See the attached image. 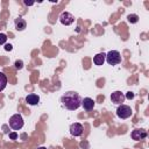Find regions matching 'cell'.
<instances>
[{"label":"cell","instance_id":"1","mask_svg":"<svg viewBox=\"0 0 149 149\" xmlns=\"http://www.w3.org/2000/svg\"><path fill=\"white\" fill-rule=\"evenodd\" d=\"M81 97L76 91H68L61 98L62 105L69 111H74L79 108L81 106Z\"/></svg>","mask_w":149,"mask_h":149},{"label":"cell","instance_id":"2","mask_svg":"<svg viewBox=\"0 0 149 149\" xmlns=\"http://www.w3.org/2000/svg\"><path fill=\"white\" fill-rule=\"evenodd\" d=\"M106 62L109 65H118L121 63V55L118 50H111L106 54Z\"/></svg>","mask_w":149,"mask_h":149},{"label":"cell","instance_id":"3","mask_svg":"<svg viewBox=\"0 0 149 149\" xmlns=\"http://www.w3.org/2000/svg\"><path fill=\"white\" fill-rule=\"evenodd\" d=\"M23 118L21 114H14L9 118V126L10 128H13L14 130H19L23 127Z\"/></svg>","mask_w":149,"mask_h":149},{"label":"cell","instance_id":"4","mask_svg":"<svg viewBox=\"0 0 149 149\" xmlns=\"http://www.w3.org/2000/svg\"><path fill=\"white\" fill-rule=\"evenodd\" d=\"M132 114H133V111H132L130 106H128V105L121 104L116 108V115L120 119H128L129 116H132Z\"/></svg>","mask_w":149,"mask_h":149},{"label":"cell","instance_id":"5","mask_svg":"<svg viewBox=\"0 0 149 149\" xmlns=\"http://www.w3.org/2000/svg\"><path fill=\"white\" fill-rule=\"evenodd\" d=\"M59 21L64 26H70V24L73 23L74 16L71 13H69V12H62L61 15H59Z\"/></svg>","mask_w":149,"mask_h":149},{"label":"cell","instance_id":"6","mask_svg":"<svg viewBox=\"0 0 149 149\" xmlns=\"http://www.w3.org/2000/svg\"><path fill=\"white\" fill-rule=\"evenodd\" d=\"M83 130H84V127H83V125L79 123V122H74V123H72V125L70 126V134H71L72 136H74V137L80 136V135L83 134Z\"/></svg>","mask_w":149,"mask_h":149},{"label":"cell","instance_id":"7","mask_svg":"<svg viewBox=\"0 0 149 149\" xmlns=\"http://www.w3.org/2000/svg\"><path fill=\"white\" fill-rule=\"evenodd\" d=\"M125 94L121 92V91H114L112 94H111V100L112 102L116 104V105H121L123 101H125Z\"/></svg>","mask_w":149,"mask_h":149},{"label":"cell","instance_id":"8","mask_svg":"<svg viewBox=\"0 0 149 149\" xmlns=\"http://www.w3.org/2000/svg\"><path fill=\"white\" fill-rule=\"evenodd\" d=\"M130 137H132L133 140H135V141L143 140V139L147 137V132H146L144 129H139V128H136V129H134V130L130 133Z\"/></svg>","mask_w":149,"mask_h":149},{"label":"cell","instance_id":"9","mask_svg":"<svg viewBox=\"0 0 149 149\" xmlns=\"http://www.w3.org/2000/svg\"><path fill=\"white\" fill-rule=\"evenodd\" d=\"M81 106L84 107L85 111H92L94 107V101L91 98H84L81 100Z\"/></svg>","mask_w":149,"mask_h":149},{"label":"cell","instance_id":"10","mask_svg":"<svg viewBox=\"0 0 149 149\" xmlns=\"http://www.w3.org/2000/svg\"><path fill=\"white\" fill-rule=\"evenodd\" d=\"M14 26H15V29H16V30L22 31V30L27 27V22H26V20H23L22 17H16L15 21H14Z\"/></svg>","mask_w":149,"mask_h":149},{"label":"cell","instance_id":"11","mask_svg":"<svg viewBox=\"0 0 149 149\" xmlns=\"http://www.w3.org/2000/svg\"><path fill=\"white\" fill-rule=\"evenodd\" d=\"M26 101H27V104H29V105H31V106H35V105L38 104L40 97H38L37 94H35V93H30V94H28V95L26 97Z\"/></svg>","mask_w":149,"mask_h":149},{"label":"cell","instance_id":"12","mask_svg":"<svg viewBox=\"0 0 149 149\" xmlns=\"http://www.w3.org/2000/svg\"><path fill=\"white\" fill-rule=\"evenodd\" d=\"M105 61H106V54H104V52L97 54V55L94 56V58H93V63H94L95 65H98V66L102 65V64L105 63Z\"/></svg>","mask_w":149,"mask_h":149},{"label":"cell","instance_id":"13","mask_svg":"<svg viewBox=\"0 0 149 149\" xmlns=\"http://www.w3.org/2000/svg\"><path fill=\"white\" fill-rule=\"evenodd\" d=\"M6 85H7V77L3 72H0V92L5 90Z\"/></svg>","mask_w":149,"mask_h":149},{"label":"cell","instance_id":"14","mask_svg":"<svg viewBox=\"0 0 149 149\" xmlns=\"http://www.w3.org/2000/svg\"><path fill=\"white\" fill-rule=\"evenodd\" d=\"M127 19H128V21H129L130 23H136V22L139 21V16H137L136 14H129V15L127 16Z\"/></svg>","mask_w":149,"mask_h":149},{"label":"cell","instance_id":"15","mask_svg":"<svg viewBox=\"0 0 149 149\" xmlns=\"http://www.w3.org/2000/svg\"><path fill=\"white\" fill-rule=\"evenodd\" d=\"M7 41V35L6 34H2L0 33V44H5Z\"/></svg>","mask_w":149,"mask_h":149},{"label":"cell","instance_id":"16","mask_svg":"<svg viewBox=\"0 0 149 149\" xmlns=\"http://www.w3.org/2000/svg\"><path fill=\"white\" fill-rule=\"evenodd\" d=\"M22 66H23V62H22V61H16V62H15V68H16L17 70L22 69Z\"/></svg>","mask_w":149,"mask_h":149},{"label":"cell","instance_id":"17","mask_svg":"<svg viewBox=\"0 0 149 149\" xmlns=\"http://www.w3.org/2000/svg\"><path fill=\"white\" fill-rule=\"evenodd\" d=\"M125 98H126V99H133V98H134V93H133L132 91H128V92L126 93Z\"/></svg>","mask_w":149,"mask_h":149},{"label":"cell","instance_id":"18","mask_svg":"<svg viewBox=\"0 0 149 149\" xmlns=\"http://www.w3.org/2000/svg\"><path fill=\"white\" fill-rule=\"evenodd\" d=\"M9 139H12V140H15V139H17V134H16V132L9 133Z\"/></svg>","mask_w":149,"mask_h":149},{"label":"cell","instance_id":"19","mask_svg":"<svg viewBox=\"0 0 149 149\" xmlns=\"http://www.w3.org/2000/svg\"><path fill=\"white\" fill-rule=\"evenodd\" d=\"M12 49H13V45H12V44H6V45H5V50H6V51H10Z\"/></svg>","mask_w":149,"mask_h":149},{"label":"cell","instance_id":"20","mask_svg":"<svg viewBox=\"0 0 149 149\" xmlns=\"http://www.w3.org/2000/svg\"><path fill=\"white\" fill-rule=\"evenodd\" d=\"M23 2H24V5H29V6H30V5H33V3H34V2H28V1H27V0H24V1H23Z\"/></svg>","mask_w":149,"mask_h":149},{"label":"cell","instance_id":"21","mask_svg":"<svg viewBox=\"0 0 149 149\" xmlns=\"http://www.w3.org/2000/svg\"><path fill=\"white\" fill-rule=\"evenodd\" d=\"M37 149H47L45 147H40V148H37Z\"/></svg>","mask_w":149,"mask_h":149}]
</instances>
